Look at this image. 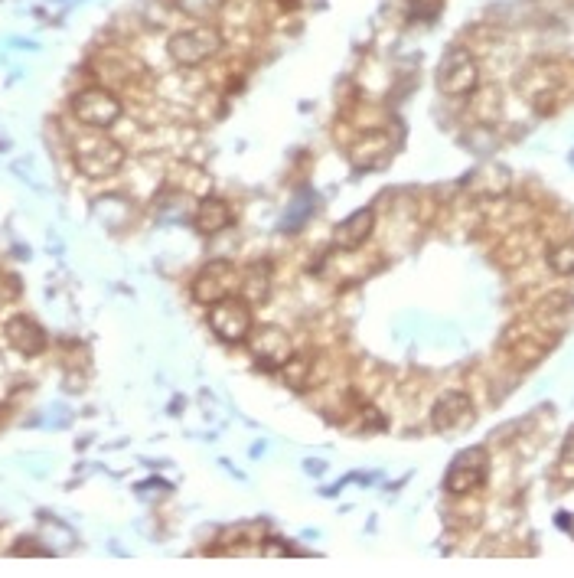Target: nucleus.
<instances>
[{
  "label": "nucleus",
  "instance_id": "nucleus-14",
  "mask_svg": "<svg viewBox=\"0 0 574 578\" xmlns=\"http://www.w3.org/2000/svg\"><path fill=\"white\" fill-rule=\"evenodd\" d=\"M4 340H7L20 356H40V353L46 350V330L36 324L33 317H27V314L7 317Z\"/></svg>",
  "mask_w": 574,
  "mask_h": 578
},
{
  "label": "nucleus",
  "instance_id": "nucleus-8",
  "mask_svg": "<svg viewBox=\"0 0 574 578\" xmlns=\"http://www.w3.org/2000/svg\"><path fill=\"white\" fill-rule=\"evenodd\" d=\"M209 327L222 343H245L255 330L252 317V301H245L242 294H232V298H222L209 307Z\"/></svg>",
  "mask_w": 574,
  "mask_h": 578
},
{
  "label": "nucleus",
  "instance_id": "nucleus-17",
  "mask_svg": "<svg viewBox=\"0 0 574 578\" xmlns=\"http://www.w3.org/2000/svg\"><path fill=\"white\" fill-rule=\"evenodd\" d=\"M278 373H281V379H284V386H287V389L307 392L310 386H314V379H317V366H314V360H310L307 353H294L291 360H287Z\"/></svg>",
  "mask_w": 574,
  "mask_h": 578
},
{
  "label": "nucleus",
  "instance_id": "nucleus-20",
  "mask_svg": "<svg viewBox=\"0 0 574 578\" xmlns=\"http://www.w3.org/2000/svg\"><path fill=\"white\" fill-rule=\"evenodd\" d=\"M545 258H548V268H552L555 275L571 278L574 275V239H565V242L552 245Z\"/></svg>",
  "mask_w": 574,
  "mask_h": 578
},
{
  "label": "nucleus",
  "instance_id": "nucleus-12",
  "mask_svg": "<svg viewBox=\"0 0 574 578\" xmlns=\"http://www.w3.org/2000/svg\"><path fill=\"white\" fill-rule=\"evenodd\" d=\"M245 347H248V356H252L261 370H281V366L297 353L291 334H287L284 327H274V324L252 330V337L245 340Z\"/></svg>",
  "mask_w": 574,
  "mask_h": 578
},
{
  "label": "nucleus",
  "instance_id": "nucleus-15",
  "mask_svg": "<svg viewBox=\"0 0 574 578\" xmlns=\"http://www.w3.org/2000/svg\"><path fill=\"white\" fill-rule=\"evenodd\" d=\"M571 314H574V298H571V294L555 291V294H548V298H542L539 304H535L529 321L539 324L545 334L558 337V334H565V327L571 324Z\"/></svg>",
  "mask_w": 574,
  "mask_h": 578
},
{
  "label": "nucleus",
  "instance_id": "nucleus-11",
  "mask_svg": "<svg viewBox=\"0 0 574 578\" xmlns=\"http://www.w3.org/2000/svg\"><path fill=\"white\" fill-rule=\"evenodd\" d=\"M473 418H477V405H473L470 392L464 389H447L438 396V402L431 405V428L438 435L467 432Z\"/></svg>",
  "mask_w": 574,
  "mask_h": 578
},
{
  "label": "nucleus",
  "instance_id": "nucleus-19",
  "mask_svg": "<svg viewBox=\"0 0 574 578\" xmlns=\"http://www.w3.org/2000/svg\"><path fill=\"white\" fill-rule=\"evenodd\" d=\"M226 4L229 0H173V7H177L183 17L199 20V23L216 20L222 10H226Z\"/></svg>",
  "mask_w": 574,
  "mask_h": 578
},
{
  "label": "nucleus",
  "instance_id": "nucleus-1",
  "mask_svg": "<svg viewBox=\"0 0 574 578\" xmlns=\"http://www.w3.org/2000/svg\"><path fill=\"white\" fill-rule=\"evenodd\" d=\"M128 161L124 147L105 134V128H89V131H76L72 134V164L82 177L89 180H105L115 177L118 170Z\"/></svg>",
  "mask_w": 574,
  "mask_h": 578
},
{
  "label": "nucleus",
  "instance_id": "nucleus-18",
  "mask_svg": "<svg viewBox=\"0 0 574 578\" xmlns=\"http://www.w3.org/2000/svg\"><path fill=\"white\" fill-rule=\"evenodd\" d=\"M239 294L245 301H265L268 294H271V272H268V265H252V268H245L242 272V288Z\"/></svg>",
  "mask_w": 574,
  "mask_h": 578
},
{
  "label": "nucleus",
  "instance_id": "nucleus-10",
  "mask_svg": "<svg viewBox=\"0 0 574 578\" xmlns=\"http://www.w3.org/2000/svg\"><path fill=\"white\" fill-rule=\"evenodd\" d=\"M486 477H490V454H486V448H467L447 467L444 490L451 497H470L473 490L486 484Z\"/></svg>",
  "mask_w": 574,
  "mask_h": 578
},
{
  "label": "nucleus",
  "instance_id": "nucleus-4",
  "mask_svg": "<svg viewBox=\"0 0 574 578\" xmlns=\"http://www.w3.org/2000/svg\"><path fill=\"white\" fill-rule=\"evenodd\" d=\"M72 118L79 121L82 128H111L118 125L124 115L121 95L108 85H89V89H79L72 95Z\"/></svg>",
  "mask_w": 574,
  "mask_h": 578
},
{
  "label": "nucleus",
  "instance_id": "nucleus-3",
  "mask_svg": "<svg viewBox=\"0 0 574 578\" xmlns=\"http://www.w3.org/2000/svg\"><path fill=\"white\" fill-rule=\"evenodd\" d=\"M568 66L565 63H552V59H542V63H532L522 76V95L529 98V105L535 112H555V108L565 102V98L574 95L571 79H568Z\"/></svg>",
  "mask_w": 574,
  "mask_h": 578
},
{
  "label": "nucleus",
  "instance_id": "nucleus-21",
  "mask_svg": "<svg viewBox=\"0 0 574 578\" xmlns=\"http://www.w3.org/2000/svg\"><path fill=\"white\" fill-rule=\"evenodd\" d=\"M558 477H561V481H565V484H574V428H571V435L565 438V448H561Z\"/></svg>",
  "mask_w": 574,
  "mask_h": 578
},
{
  "label": "nucleus",
  "instance_id": "nucleus-2",
  "mask_svg": "<svg viewBox=\"0 0 574 578\" xmlns=\"http://www.w3.org/2000/svg\"><path fill=\"white\" fill-rule=\"evenodd\" d=\"M222 49H226V36H222V30L212 20L209 23L196 20L193 27H183L167 40V56L183 69H199L212 63Z\"/></svg>",
  "mask_w": 574,
  "mask_h": 578
},
{
  "label": "nucleus",
  "instance_id": "nucleus-13",
  "mask_svg": "<svg viewBox=\"0 0 574 578\" xmlns=\"http://www.w3.org/2000/svg\"><path fill=\"white\" fill-rule=\"evenodd\" d=\"M376 223H379V216H376V209H372V206L356 209L353 216H346L343 223L333 229L336 249H343V252H359V249H363V245L372 239V232H376Z\"/></svg>",
  "mask_w": 574,
  "mask_h": 578
},
{
  "label": "nucleus",
  "instance_id": "nucleus-5",
  "mask_svg": "<svg viewBox=\"0 0 574 578\" xmlns=\"http://www.w3.org/2000/svg\"><path fill=\"white\" fill-rule=\"evenodd\" d=\"M434 79H438V89L447 98H467V95H473V92L480 89V63H477V56H473L467 46H451L441 56Z\"/></svg>",
  "mask_w": 574,
  "mask_h": 578
},
{
  "label": "nucleus",
  "instance_id": "nucleus-16",
  "mask_svg": "<svg viewBox=\"0 0 574 578\" xmlns=\"http://www.w3.org/2000/svg\"><path fill=\"white\" fill-rule=\"evenodd\" d=\"M232 223H235L232 206L226 200H219V196H203V200L196 203L193 226L199 236H219V232H226Z\"/></svg>",
  "mask_w": 574,
  "mask_h": 578
},
{
  "label": "nucleus",
  "instance_id": "nucleus-7",
  "mask_svg": "<svg viewBox=\"0 0 574 578\" xmlns=\"http://www.w3.org/2000/svg\"><path fill=\"white\" fill-rule=\"evenodd\" d=\"M92 72L102 79V85H108V89H115V92L137 89L141 82H147L144 63L134 53H128V49H121V46L98 49L95 59H92Z\"/></svg>",
  "mask_w": 574,
  "mask_h": 578
},
{
  "label": "nucleus",
  "instance_id": "nucleus-6",
  "mask_svg": "<svg viewBox=\"0 0 574 578\" xmlns=\"http://www.w3.org/2000/svg\"><path fill=\"white\" fill-rule=\"evenodd\" d=\"M555 340L558 337L545 334L539 324L522 321V324L509 327L503 334V356L516 366V370H532L535 363H542L545 356L552 353Z\"/></svg>",
  "mask_w": 574,
  "mask_h": 578
},
{
  "label": "nucleus",
  "instance_id": "nucleus-9",
  "mask_svg": "<svg viewBox=\"0 0 574 578\" xmlns=\"http://www.w3.org/2000/svg\"><path fill=\"white\" fill-rule=\"evenodd\" d=\"M242 288V268L226 262V258H216V262H209L203 272L193 278V301L203 304V307H212L222 298H232V294H239Z\"/></svg>",
  "mask_w": 574,
  "mask_h": 578
}]
</instances>
